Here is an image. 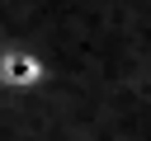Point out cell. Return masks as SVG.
Instances as JSON below:
<instances>
[{
	"label": "cell",
	"instance_id": "6da1fadb",
	"mask_svg": "<svg viewBox=\"0 0 151 141\" xmlns=\"http://www.w3.org/2000/svg\"><path fill=\"white\" fill-rule=\"evenodd\" d=\"M47 85V61L28 47V42H5L0 47V94H38Z\"/></svg>",
	"mask_w": 151,
	"mask_h": 141
}]
</instances>
